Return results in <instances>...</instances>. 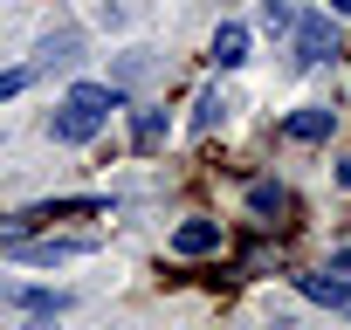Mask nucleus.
<instances>
[{
    "label": "nucleus",
    "instance_id": "3",
    "mask_svg": "<svg viewBox=\"0 0 351 330\" xmlns=\"http://www.w3.org/2000/svg\"><path fill=\"white\" fill-rule=\"evenodd\" d=\"M330 55H337L330 14H303V21H296V62H330Z\"/></svg>",
    "mask_w": 351,
    "mask_h": 330
},
{
    "label": "nucleus",
    "instance_id": "6",
    "mask_svg": "<svg viewBox=\"0 0 351 330\" xmlns=\"http://www.w3.org/2000/svg\"><path fill=\"white\" fill-rule=\"evenodd\" d=\"M214 62H221V69H241V62H248V28H241V21H221V28H214Z\"/></svg>",
    "mask_w": 351,
    "mask_h": 330
},
{
    "label": "nucleus",
    "instance_id": "4",
    "mask_svg": "<svg viewBox=\"0 0 351 330\" xmlns=\"http://www.w3.org/2000/svg\"><path fill=\"white\" fill-rule=\"evenodd\" d=\"M296 289L310 296V303H330V309H351V268H317V275H296Z\"/></svg>",
    "mask_w": 351,
    "mask_h": 330
},
{
    "label": "nucleus",
    "instance_id": "7",
    "mask_svg": "<svg viewBox=\"0 0 351 330\" xmlns=\"http://www.w3.org/2000/svg\"><path fill=\"white\" fill-rule=\"evenodd\" d=\"M330 124H337V110H324V103H310V110H296L282 131L296 138V144H317V138H330Z\"/></svg>",
    "mask_w": 351,
    "mask_h": 330
},
{
    "label": "nucleus",
    "instance_id": "5",
    "mask_svg": "<svg viewBox=\"0 0 351 330\" xmlns=\"http://www.w3.org/2000/svg\"><path fill=\"white\" fill-rule=\"evenodd\" d=\"M221 248V220H186L172 234V255H214Z\"/></svg>",
    "mask_w": 351,
    "mask_h": 330
},
{
    "label": "nucleus",
    "instance_id": "13",
    "mask_svg": "<svg viewBox=\"0 0 351 330\" xmlns=\"http://www.w3.org/2000/svg\"><path fill=\"white\" fill-rule=\"evenodd\" d=\"M248 200H255V214H282V186H255Z\"/></svg>",
    "mask_w": 351,
    "mask_h": 330
},
{
    "label": "nucleus",
    "instance_id": "8",
    "mask_svg": "<svg viewBox=\"0 0 351 330\" xmlns=\"http://www.w3.org/2000/svg\"><path fill=\"white\" fill-rule=\"evenodd\" d=\"M8 303H21L28 316H62V309H69L62 289H8Z\"/></svg>",
    "mask_w": 351,
    "mask_h": 330
},
{
    "label": "nucleus",
    "instance_id": "11",
    "mask_svg": "<svg viewBox=\"0 0 351 330\" xmlns=\"http://www.w3.org/2000/svg\"><path fill=\"white\" fill-rule=\"evenodd\" d=\"M76 49H83L76 35H56V42H42V62H35V69H49V62H76Z\"/></svg>",
    "mask_w": 351,
    "mask_h": 330
},
{
    "label": "nucleus",
    "instance_id": "1",
    "mask_svg": "<svg viewBox=\"0 0 351 330\" xmlns=\"http://www.w3.org/2000/svg\"><path fill=\"white\" fill-rule=\"evenodd\" d=\"M117 103H124V97H117L110 83H69L62 103H56V117H49V138H56V144H90V138L110 124Z\"/></svg>",
    "mask_w": 351,
    "mask_h": 330
},
{
    "label": "nucleus",
    "instance_id": "15",
    "mask_svg": "<svg viewBox=\"0 0 351 330\" xmlns=\"http://www.w3.org/2000/svg\"><path fill=\"white\" fill-rule=\"evenodd\" d=\"M330 14H351V0H330Z\"/></svg>",
    "mask_w": 351,
    "mask_h": 330
},
{
    "label": "nucleus",
    "instance_id": "12",
    "mask_svg": "<svg viewBox=\"0 0 351 330\" xmlns=\"http://www.w3.org/2000/svg\"><path fill=\"white\" fill-rule=\"evenodd\" d=\"M28 227H35V214H0V248H14Z\"/></svg>",
    "mask_w": 351,
    "mask_h": 330
},
{
    "label": "nucleus",
    "instance_id": "16",
    "mask_svg": "<svg viewBox=\"0 0 351 330\" xmlns=\"http://www.w3.org/2000/svg\"><path fill=\"white\" fill-rule=\"evenodd\" d=\"M0 303H8V289H0Z\"/></svg>",
    "mask_w": 351,
    "mask_h": 330
},
{
    "label": "nucleus",
    "instance_id": "2",
    "mask_svg": "<svg viewBox=\"0 0 351 330\" xmlns=\"http://www.w3.org/2000/svg\"><path fill=\"white\" fill-rule=\"evenodd\" d=\"M76 255H90V241H49V234H21L14 241V262H35V268H56V262H76Z\"/></svg>",
    "mask_w": 351,
    "mask_h": 330
},
{
    "label": "nucleus",
    "instance_id": "14",
    "mask_svg": "<svg viewBox=\"0 0 351 330\" xmlns=\"http://www.w3.org/2000/svg\"><path fill=\"white\" fill-rule=\"evenodd\" d=\"M28 76H35V69H8V76H0V103H8L14 90H28Z\"/></svg>",
    "mask_w": 351,
    "mask_h": 330
},
{
    "label": "nucleus",
    "instance_id": "10",
    "mask_svg": "<svg viewBox=\"0 0 351 330\" xmlns=\"http://www.w3.org/2000/svg\"><path fill=\"white\" fill-rule=\"evenodd\" d=\"M131 138H138V151H158V138H165V117H158V110H138Z\"/></svg>",
    "mask_w": 351,
    "mask_h": 330
},
{
    "label": "nucleus",
    "instance_id": "9",
    "mask_svg": "<svg viewBox=\"0 0 351 330\" xmlns=\"http://www.w3.org/2000/svg\"><path fill=\"white\" fill-rule=\"evenodd\" d=\"M221 117H228V97H221V90H207V97L193 103V131H214Z\"/></svg>",
    "mask_w": 351,
    "mask_h": 330
}]
</instances>
